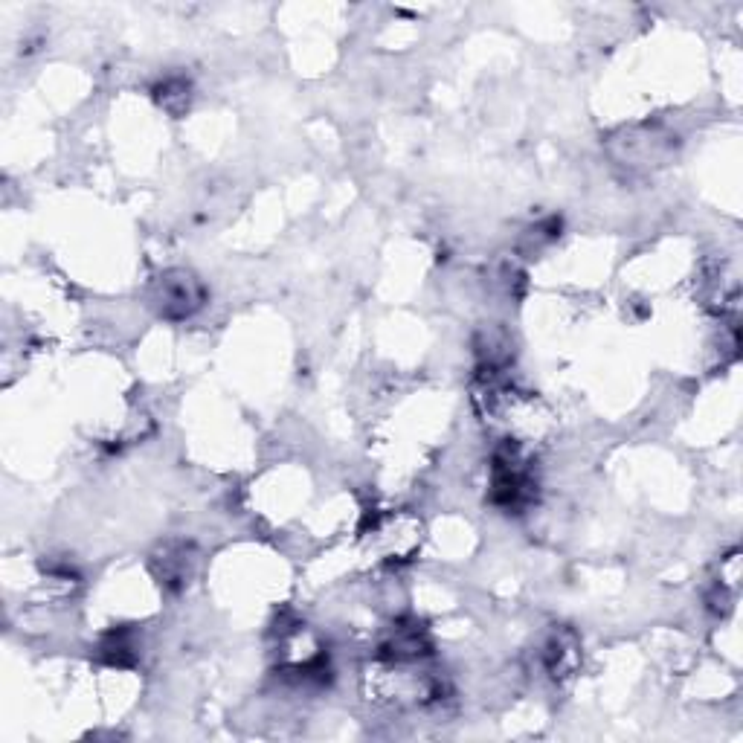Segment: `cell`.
I'll return each mask as SVG.
<instances>
[{
  "instance_id": "cell-1",
  "label": "cell",
  "mask_w": 743,
  "mask_h": 743,
  "mask_svg": "<svg viewBox=\"0 0 743 743\" xmlns=\"http://www.w3.org/2000/svg\"><path fill=\"white\" fill-rule=\"evenodd\" d=\"M207 299V291L198 276L189 270H169L154 282L151 302L157 305V314L166 320H186L192 317Z\"/></svg>"
},
{
  "instance_id": "cell-2",
  "label": "cell",
  "mask_w": 743,
  "mask_h": 743,
  "mask_svg": "<svg viewBox=\"0 0 743 743\" xmlns=\"http://www.w3.org/2000/svg\"><path fill=\"white\" fill-rule=\"evenodd\" d=\"M578 662V642L572 633H555L546 645H543V665L546 671L558 680L566 677Z\"/></svg>"
},
{
  "instance_id": "cell-3",
  "label": "cell",
  "mask_w": 743,
  "mask_h": 743,
  "mask_svg": "<svg viewBox=\"0 0 743 743\" xmlns=\"http://www.w3.org/2000/svg\"><path fill=\"white\" fill-rule=\"evenodd\" d=\"M175 99H178L180 105L189 102V85H186L183 79H169V82H163V85L157 88V102H160L166 111H175Z\"/></svg>"
}]
</instances>
